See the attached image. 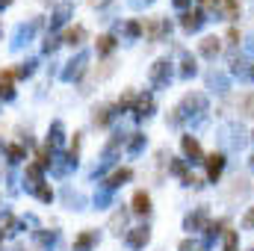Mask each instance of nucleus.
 Returning <instances> with one entry per match:
<instances>
[{
  "label": "nucleus",
  "mask_w": 254,
  "mask_h": 251,
  "mask_svg": "<svg viewBox=\"0 0 254 251\" xmlns=\"http://www.w3.org/2000/svg\"><path fill=\"white\" fill-rule=\"evenodd\" d=\"M169 80H172V63L160 60V63L151 68V83H154V86H163V83H169Z\"/></svg>",
  "instance_id": "1"
},
{
  "label": "nucleus",
  "mask_w": 254,
  "mask_h": 251,
  "mask_svg": "<svg viewBox=\"0 0 254 251\" xmlns=\"http://www.w3.org/2000/svg\"><path fill=\"white\" fill-rule=\"evenodd\" d=\"M148 240H151V231H148V228H133V231L127 234V246H130V249H142Z\"/></svg>",
  "instance_id": "2"
},
{
  "label": "nucleus",
  "mask_w": 254,
  "mask_h": 251,
  "mask_svg": "<svg viewBox=\"0 0 254 251\" xmlns=\"http://www.w3.org/2000/svg\"><path fill=\"white\" fill-rule=\"evenodd\" d=\"M222 169H225V157H222V154H210V157H207V178L216 181V178L222 175Z\"/></svg>",
  "instance_id": "3"
},
{
  "label": "nucleus",
  "mask_w": 254,
  "mask_h": 251,
  "mask_svg": "<svg viewBox=\"0 0 254 251\" xmlns=\"http://www.w3.org/2000/svg\"><path fill=\"white\" fill-rule=\"evenodd\" d=\"M181 145H184V154L190 157L192 163H201V160H204V154H201V145H198L192 136H184V142H181Z\"/></svg>",
  "instance_id": "4"
},
{
  "label": "nucleus",
  "mask_w": 254,
  "mask_h": 251,
  "mask_svg": "<svg viewBox=\"0 0 254 251\" xmlns=\"http://www.w3.org/2000/svg\"><path fill=\"white\" fill-rule=\"evenodd\" d=\"M151 110H154V98L151 95H139L136 98V107H133V116L142 119V116H151Z\"/></svg>",
  "instance_id": "5"
},
{
  "label": "nucleus",
  "mask_w": 254,
  "mask_h": 251,
  "mask_svg": "<svg viewBox=\"0 0 254 251\" xmlns=\"http://www.w3.org/2000/svg\"><path fill=\"white\" fill-rule=\"evenodd\" d=\"M219 51H222V42H219L216 36H207V39L201 42V54H204L207 60H213V57H216Z\"/></svg>",
  "instance_id": "6"
},
{
  "label": "nucleus",
  "mask_w": 254,
  "mask_h": 251,
  "mask_svg": "<svg viewBox=\"0 0 254 251\" xmlns=\"http://www.w3.org/2000/svg\"><path fill=\"white\" fill-rule=\"evenodd\" d=\"M181 24H184V30H201V24H204V12H187Z\"/></svg>",
  "instance_id": "7"
},
{
  "label": "nucleus",
  "mask_w": 254,
  "mask_h": 251,
  "mask_svg": "<svg viewBox=\"0 0 254 251\" xmlns=\"http://www.w3.org/2000/svg\"><path fill=\"white\" fill-rule=\"evenodd\" d=\"M148 210H151L148 192H136V195H133V213H148Z\"/></svg>",
  "instance_id": "8"
},
{
  "label": "nucleus",
  "mask_w": 254,
  "mask_h": 251,
  "mask_svg": "<svg viewBox=\"0 0 254 251\" xmlns=\"http://www.w3.org/2000/svg\"><path fill=\"white\" fill-rule=\"evenodd\" d=\"M15 92H12V71H0V98H12Z\"/></svg>",
  "instance_id": "9"
},
{
  "label": "nucleus",
  "mask_w": 254,
  "mask_h": 251,
  "mask_svg": "<svg viewBox=\"0 0 254 251\" xmlns=\"http://www.w3.org/2000/svg\"><path fill=\"white\" fill-rule=\"evenodd\" d=\"M125 181H130V169H119V172H113V175H110L107 187H110V189H116V187H122Z\"/></svg>",
  "instance_id": "10"
},
{
  "label": "nucleus",
  "mask_w": 254,
  "mask_h": 251,
  "mask_svg": "<svg viewBox=\"0 0 254 251\" xmlns=\"http://www.w3.org/2000/svg\"><path fill=\"white\" fill-rule=\"evenodd\" d=\"M92 243H95V234H92V231H86V234H80V237H77L74 251H89V249H92Z\"/></svg>",
  "instance_id": "11"
},
{
  "label": "nucleus",
  "mask_w": 254,
  "mask_h": 251,
  "mask_svg": "<svg viewBox=\"0 0 254 251\" xmlns=\"http://www.w3.org/2000/svg\"><path fill=\"white\" fill-rule=\"evenodd\" d=\"M145 24H148V33H151V39H154V42L166 33V24H163V21H157V18H148Z\"/></svg>",
  "instance_id": "12"
},
{
  "label": "nucleus",
  "mask_w": 254,
  "mask_h": 251,
  "mask_svg": "<svg viewBox=\"0 0 254 251\" xmlns=\"http://www.w3.org/2000/svg\"><path fill=\"white\" fill-rule=\"evenodd\" d=\"M15 228H18V225H15V219H12L9 213H6V216H0V237H9V234H15Z\"/></svg>",
  "instance_id": "13"
},
{
  "label": "nucleus",
  "mask_w": 254,
  "mask_h": 251,
  "mask_svg": "<svg viewBox=\"0 0 254 251\" xmlns=\"http://www.w3.org/2000/svg\"><path fill=\"white\" fill-rule=\"evenodd\" d=\"M95 125H110V107H95V116H92Z\"/></svg>",
  "instance_id": "14"
},
{
  "label": "nucleus",
  "mask_w": 254,
  "mask_h": 251,
  "mask_svg": "<svg viewBox=\"0 0 254 251\" xmlns=\"http://www.w3.org/2000/svg\"><path fill=\"white\" fill-rule=\"evenodd\" d=\"M83 36H86V30H83V27H71V30L65 33V42H68V45H80V39H83Z\"/></svg>",
  "instance_id": "15"
},
{
  "label": "nucleus",
  "mask_w": 254,
  "mask_h": 251,
  "mask_svg": "<svg viewBox=\"0 0 254 251\" xmlns=\"http://www.w3.org/2000/svg\"><path fill=\"white\" fill-rule=\"evenodd\" d=\"M113 48H116V39L113 36H101L98 39V54H113Z\"/></svg>",
  "instance_id": "16"
},
{
  "label": "nucleus",
  "mask_w": 254,
  "mask_h": 251,
  "mask_svg": "<svg viewBox=\"0 0 254 251\" xmlns=\"http://www.w3.org/2000/svg\"><path fill=\"white\" fill-rule=\"evenodd\" d=\"M240 113L243 116H254V95H243L240 98Z\"/></svg>",
  "instance_id": "17"
},
{
  "label": "nucleus",
  "mask_w": 254,
  "mask_h": 251,
  "mask_svg": "<svg viewBox=\"0 0 254 251\" xmlns=\"http://www.w3.org/2000/svg\"><path fill=\"white\" fill-rule=\"evenodd\" d=\"M83 65H86V57L80 54V57H77V63H71V68L65 71V77H68V80H71V77H77V74L83 71Z\"/></svg>",
  "instance_id": "18"
},
{
  "label": "nucleus",
  "mask_w": 254,
  "mask_h": 251,
  "mask_svg": "<svg viewBox=\"0 0 254 251\" xmlns=\"http://www.w3.org/2000/svg\"><path fill=\"white\" fill-rule=\"evenodd\" d=\"M204 222H207V213H204V210H198V213H195V216H190V219H187V228H201V225H204Z\"/></svg>",
  "instance_id": "19"
},
{
  "label": "nucleus",
  "mask_w": 254,
  "mask_h": 251,
  "mask_svg": "<svg viewBox=\"0 0 254 251\" xmlns=\"http://www.w3.org/2000/svg\"><path fill=\"white\" fill-rule=\"evenodd\" d=\"M125 222H127V213H116L113 222H110V231H113V234H122L119 228H125Z\"/></svg>",
  "instance_id": "20"
},
{
  "label": "nucleus",
  "mask_w": 254,
  "mask_h": 251,
  "mask_svg": "<svg viewBox=\"0 0 254 251\" xmlns=\"http://www.w3.org/2000/svg\"><path fill=\"white\" fill-rule=\"evenodd\" d=\"M60 142H63V125H60V122H54V127H51V145L57 148Z\"/></svg>",
  "instance_id": "21"
},
{
  "label": "nucleus",
  "mask_w": 254,
  "mask_h": 251,
  "mask_svg": "<svg viewBox=\"0 0 254 251\" xmlns=\"http://www.w3.org/2000/svg\"><path fill=\"white\" fill-rule=\"evenodd\" d=\"M181 74H184V77L195 74V60H192V57H187V54H184V68H181Z\"/></svg>",
  "instance_id": "22"
},
{
  "label": "nucleus",
  "mask_w": 254,
  "mask_h": 251,
  "mask_svg": "<svg viewBox=\"0 0 254 251\" xmlns=\"http://www.w3.org/2000/svg\"><path fill=\"white\" fill-rule=\"evenodd\" d=\"M9 157H12V163L24 160V148H21V145H9Z\"/></svg>",
  "instance_id": "23"
},
{
  "label": "nucleus",
  "mask_w": 254,
  "mask_h": 251,
  "mask_svg": "<svg viewBox=\"0 0 254 251\" xmlns=\"http://www.w3.org/2000/svg\"><path fill=\"white\" fill-rule=\"evenodd\" d=\"M36 192H39V198H42V201H51V198H54V192L45 187V184H39V187H36Z\"/></svg>",
  "instance_id": "24"
},
{
  "label": "nucleus",
  "mask_w": 254,
  "mask_h": 251,
  "mask_svg": "<svg viewBox=\"0 0 254 251\" xmlns=\"http://www.w3.org/2000/svg\"><path fill=\"white\" fill-rule=\"evenodd\" d=\"M142 142H145V136H142V133H133V139H130V151H139Z\"/></svg>",
  "instance_id": "25"
},
{
  "label": "nucleus",
  "mask_w": 254,
  "mask_h": 251,
  "mask_svg": "<svg viewBox=\"0 0 254 251\" xmlns=\"http://www.w3.org/2000/svg\"><path fill=\"white\" fill-rule=\"evenodd\" d=\"M237 9H240V3H237V0H228V3H225V12H228V18H237Z\"/></svg>",
  "instance_id": "26"
},
{
  "label": "nucleus",
  "mask_w": 254,
  "mask_h": 251,
  "mask_svg": "<svg viewBox=\"0 0 254 251\" xmlns=\"http://www.w3.org/2000/svg\"><path fill=\"white\" fill-rule=\"evenodd\" d=\"M172 172H175V175H181V178H187V175H190V172H187V166H184L181 160H178V163H172Z\"/></svg>",
  "instance_id": "27"
},
{
  "label": "nucleus",
  "mask_w": 254,
  "mask_h": 251,
  "mask_svg": "<svg viewBox=\"0 0 254 251\" xmlns=\"http://www.w3.org/2000/svg\"><path fill=\"white\" fill-rule=\"evenodd\" d=\"M234 246H237V234H234V231H228V237H225V249L234 251Z\"/></svg>",
  "instance_id": "28"
},
{
  "label": "nucleus",
  "mask_w": 254,
  "mask_h": 251,
  "mask_svg": "<svg viewBox=\"0 0 254 251\" xmlns=\"http://www.w3.org/2000/svg\"><path fill=\"white\" fill-rule=\"evenodd\" d=\"M139 33H142V27H139L136 21H130V24H127V36H133V39H136Z\"/></svg>",
  "instance_id": "29"
},
{
  "label": "nucleus",
  "mask_w": 254,
  "mask_h": 251,
  "mask_svg": "<svg viewBox=\"0 0 254 251\" xmlns=\"http://www.w3.org/2000/svg\"><path fill=\"white\" fill-rule=\"evenodd\" d=\"M243 225H246V228H254V207L249 210V213H246V219H243Z\"/></svg>",
  "instance_id": "30"
},
{
  "label": "nucleus",
  "mask_w": 254,
  "mask_h": 251,
  "mask_svg": "<svg viewBox=\"0 0 254 251\" xmlns=\"http://www.w3.org/2000/svg\"><path fill=\"white\" fill-rule=\"evenodd\" d=\"M181 251H195V243H190V240H187V243H181Z\"/></svg>",
  "instance_id": "31"
},
{
  "label": "nucleus",
  "mask_w": 254,
  "mask_h": 251,
  "mask_svg": "<svg viewBox=\"0 0 254 251\" xmlns=\"http://www.w3.org/2000/svg\"><path fill=\"white\" fill-rule=\"evenodd\" d=\"M175 6H181V9H187V6H190V0H175Z\"/></svg>",
  "instance_id": "32"
},
{
  "label": "nucleus",
  "mask_w": 254,
  "mask_h": 251,
  "mask_svg": "<svg viewBox=\"0 0 254 251\" xmlns=\"http://www.w3.org/2000/svg\"><path fill=\"white\" fill-rule=\"evenodd\" d=\"M9 3H12V0H0V9H3V6H9Z\"/></svg>",
  "instance_id": "33"
},
{
  "label": "nucleus",
  "mask_w": 254,
  "mask_h": 251,
  "mask_svg": "<svg viewBox=\"0 0 254 251\" xmlns=\"http://www.w3.org/2000/svg\"><path fill=\"white\" fill-rule=\"evenodd\" d=\"M252 77H254V68H252Z\"/></svg>",
  "instance_id": "34"
}]
</instances>
